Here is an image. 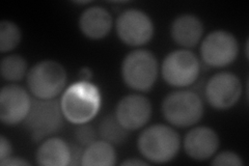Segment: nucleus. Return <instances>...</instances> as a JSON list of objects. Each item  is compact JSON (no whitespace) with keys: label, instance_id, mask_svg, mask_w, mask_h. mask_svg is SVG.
<instances>
[{"label":"nucleus","instance_id":"39448f33","mask_svg":"<svg viewBox=\"0 0 249 166\" xmlns=\"http://www.w3.org/2000/svg\"><path fill=\"white\" fill-rule=\"evenodd\" d=\"M60 101L56 99L33 100L24 126L35 142H41L60 131L64 126Z\"/></svg>","mask_w":249,"mask_h":166},{"label":"nucleus","instance_id":"ddd939ff","mask_svg":"<svg viewBox=\"0 0 249 166\" xmlns=\"http://www.w3.org/2000/svg\"><path fill=\"white\" fill-rule=\"evenodd\" d=\"M219 145L220 139L217 132L206 126L191 129L183 141L186 155L196 161H206L212 158L217 153Z\"/></svg>","mask_w":249,"mask_h":166},{"label":"nucleus","instance_id":"412c9836","mask_svg":"<svg viewBox=\"0 0 249 166\" xmlns=\"http://www.w3.org/2000/svg\"><path fill=\"white\" fill-rule=\"evenodd\" d=\"M98 135H99V132H97L92 126L89 125V123L77 125L74 132L76 144L81 146L84 148L93 144L95 141H97Z\"/></svg>","mask_w":249,"mask_h":166},{"label":"nucleus","instance_id":"423d86ee","mask_svg":"<svg viewBox=\"0 0 249 166\" xmlns=\"http://www.w3.org/2000/svg\"><path fill=\"white\" fill-rule=\"evenodd\" d=\"M68 76L59 62L46 59L38 61L31 68L26 76L27 86L35 98L55 99L65 90Z\"/></svg>","mask_w":249,"mask_h":166},{"label":"nucleus","instance_id":"bb28decb","mask_svg":"<svg viewBox=\"0 0 249 166\" xmlns=\"http://www.w3.org/2000/svg\"><path fill=\"white\" fill-rule=\"evenodd\" d=\"M79 76H80L81 81H83V82H89V79H90L91 76H92V72H91V71H90L89 68L85 67V68H82V69L80 70Z\"/></svg>","mask_w":249,"mask_h":166},{"label":"nucleus","instance_id":"a878e982","mask_svg":"<svg viewBox=\"0 0 249 166\" xmlns=\"http://www.w3.org/2000/svg\"><path fill=\"white\" fill-rule=\"evenodd\" d=\"M149 162H146L142 159H139V158H128L127 160H124L121 163L123 166H142V165H147Z\"/></svg>","mask_w":249,"mask_h":166},{"label":"nucleus","instance_id":"6ab92c4d","mask_svg":"<svg viewBox=\"0 0 249 166\" xmlns=\"http://www.w3.org/2000/svg\"><path fill=\"white\" fill-rule=\"evenodd\" d=\"M28 65L26 59L18 54L7 55L0 62V74L7 82L21 81L27 76Z\"/></svg>","mask_w":249,"mask_h":166},{"label":"nucleus","instance_id":"f8f14e48","mask_svg":"<svg viewBox=\"0 0 249 166\" xmlns=\"http://www.w3.org/2000/svg\"><path fill=\"white\" fill-rule=\"evenodd\" d=\"M152 112L153 107L149 99L140 93H131L119 101L114 115L124 128L135 131L149 123Z\"/></svg>","mask_w":249,"mask_h":166},{"label":"nucleus","instance_id":"dca6fc26","mask_svg":"<svg viewBox=\"0 0 249 166\" xmlns=\"http://www.w3.org/2000/svg\"><path fill=\"white\" fill-rule=\"evenodd\" d=\"M36 160L42 166H67L71 161V148L66 140L59 137H49L38 147Z\"/></svg>","mask_w":249,"mask_h":166},{"label":"nucleus","instance_id":"4468645a","mask_svg":"<svg viewBox=\"0 0 249 166\" xmlns=\"http://www.w3.org/2000/svg\"><path fill=\"white\" fill-rule=\"evenodd\" d=\"M111 14L105 7L91 5L87 7L79 17L78 25L81 34L92 41L106 37L112 28Z\"/></svg>","mask_w":249,"mask_h":166},{"label":"nucleus","instance_id":"7ed1b4c3","mask_svg":"<svg viewBox=\"0 0 249 166\" xmlns=\"http://www.w3.org/2000/svg\"><path fill=\"white\" fill-rule=\"evenodd\" d=\"M161 110L166 122L171 126L188 128L201 120L205 106L197 92L181 90L169 92L163 99Z\"/></svg>","mask_w":249,"mask_h":166},{"label":"nucleus","instance_id":"4be33fe9","mask_svg":"<svg viewBox=\"0 0 249 166\" xmlns=\"http://www.w3.org/2000/svg\"><path fill=\"white\" fill-rule=\"evenodd\" d=\"M212 165L217 166H242L244 162L237 153L231 151H223L213 156Z\"/></svg>","mask_w":249,"mask_h":166},{"label":"nucleus","instance_id":"f257e3e1","mask_svg":"<svg viewBox=\"0 0 249 166\" xmlns=\"http://www.w3.org/2000/svg\"><path fill=\"white\" fill-rule=\"evenodd\" d=\"M137 148L149 162L167 163L174 160L180 151L181 137L170 126L155 124L139 134Z\"/></svg>","mask_w":249,"mask_h":166},{"label":"nucleus","instance_id":"9d476101","mask_svg":"<svg viewBox=\"0 0 249 166\" xmlns=\"http://www.w3.org/2000/svg\"><path fill=\"white\" fill-rule=\"evenodd\" d=\"M240 78L231 72H220L209 79L205 86V97L209 105L216 110H228L235 106L242 96Z\"/></svg>","mask_w":249,"mask_h":166},{"label":"nucleus","instance_id":"6e6552de","mask_svg":"<svg viewBox=\"0 0 249 166\" xmlns=\"http://www.w3.org/2000/svg\"><path fill=\"white\" fill-rule=\"evenodd\" d=\"M238 55L237 38L227 30L211 31L200 44V57L208 67H228L237 59Z\"/></svg>","mask_w":249,"mask_h":166},{"label":"nucleus","instance_id":"1a4fd4ad","mask_svg":"<svg viewBox=\"0 0 249 166\" xmlns=\"http://www.w3.org/2000/svg\"><path fill=\"white\" fill-rule=\"evenodd\" d=\"M115 30L121 42L131 47H140L151 42L155 34L152 18L143 11H124L115 22Z\"/></svg>","mask_w":249,"mask_h":166},{"label":"nucleus","instance_id":"b1692460","mask_svg":"<svg viewBox=\"0 0 249 166\" xmlns=\"http://www.w3.org/2000/svg\"><path fill=\"white\" fill-rule=\"evenodd\" d=\"M13 153V147L9 138L4 135L0 136V160H3L5 158L10 157Z\"/></svg>","mask_w":249,"mask_h":166},{"label":"nucleus","instance_id":"a211bd4d","mask_svg":"<svg viewBox=\"0 0 249 166\" xmlns=\"http://www.w3.org/2000/svg\"><path fill=\"white\" fill-rule=\"evenodd\" d=\"M98 132L101 139L118 146L127 140L130 131L123 127L114 114H109L101 121Z\"/></svg>","mask_w":249,"mask_h":166},{"label":"nucleus","instance_id":"0eeeda50","mask_svg":"<svg viewBox=\"0 0 249 166\" xmlns=\"http://www.w3.org/2000/svg\"><path fill=\"white\" fill-rule=\"evenodd\" d=\"M200 73V61L188 49H178L168 53L162 61L163 80L173 88H188L196 82Z\"/></svg>","mask_w":249,"mask_h":166},{"label":"nucleus","instance_id":"f3484780","mask_svg":"<svg viewBox=\"0 0 249 166\" xmlns=\"http://www.w3.org/2000/svg\"><path fill=\"white\" fill-rule=\"evenodd\" d=\"M116 163V152L113 145L101 139L84 148L81 165L113 166Z\"/></svg>","mask_w":249,"mask_h":166},{"label":"nucleus","instance_id":"aec40b11","mask_svg":"<svg viewBox=\"0 0 249 166\" xmlns=\"http://www.w3.org/2000/svg\"><path fill=\"white\" fill-rule=\"evenodd\" d=\"M22 33L18 24L3 20L0 22V52L2 54L13 51L21 42Z\"/></svg>","mask_w":249,"mask_h":166},{"label":"nucleus","instance_id":"2eb2a0df","mask_svg":"<svg viewBox=\"0 0 249 166\" xmlns=\"http://www.w3.org/2000/svg\"><path fill=\"white\" fill-rule=\"evenodd\" d=\"M204 23L196 15L183 14L178 16L170 25L173 41L183 48H193L204 36Z\"/></svg>","mask_w":249,"mask_h":166},{"label":"nucleus","instance_id":"20e7f679","mask_svg":"<svg viewBox=\"0 0 249 166\" xmlns=\"http://www.w3.org/2000/svg\"><path fill=\"white\" fill-rule=\"evenodd\" d=\"M159 73L158 60L155 55L145 49L129 52L121 66L124 83L136 92L150 91L157 81Z\"/></svg>","mask_w":249,"mask_h":166},{"label":"nucleus","instance_id":"f03ea898","mask_svg":"<svg viewBox=\"0 0 249 166\" xmlns=\"http://www.w3.org/2000/svg\"><path fill=\"white\" fill-rule=\"evenodd\" d=\"M60 106L67 121L75 125L87 124L99 112L101 94L93 84L80 81L65 91Z\"/></svg>","mask_w":249,"mask_h":166},{"label":"nucleus","instance_id":"9b49d317","mask_svg":"<svg viewBox=\"0 0 249 166\" xmlns=\"http://www.w3.org/2000/svg\"><path fill=\"white\" fill-rule=\"evenodd\" d=\"M33 99L28 92L17 84L4 85L0 91V121L7 126H16L25 121Z\"/></svg>","mask_w":249,"mask_h":166},{"label":"nucleus","instance_id":"393cba45","mask_svg":"<svg viewBox=\"0 0 249 166\" xmlns=\"http://www.w3.org/2000/svg\"><path fill=\"white\" fill-rule=\"evenodd\" d=\"M0 165L1 166H23V165H30V162L26 159L19 156H13L5 158L3 160H0Z\"/></svg>","mask_w":249,"mask_h":166},{"label":"nucleus","instance_id":"5701e85b","mask_svg":"<svg viewBox=\"0 0 249 166\" xmlns=\"http://www.w3.org/2000/svg\"><path fill=\"white\" fill-rule=\"evenodd\" d=\"M70 148H71V161H70V166L81 165L84 148L78 144H70Z\"/></svg>","mask_w":249,"mask_h":166}]
</instances>
